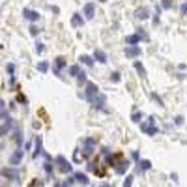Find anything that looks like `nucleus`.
Instances as JSON below:
<instances>
[{
	"label": "nucleus",
	"mask_w": 187,
	"mask_h": 187,
	"mask_svg": "<svg viewBox=\"0 0 187 187\" xmlns=\"http://www.w3.org/2000/svg\"><path fill=\"white\" fill-rule=\"evenodd\" d=\"M101 187H110V185H101Z\"/></svg>",
	"instance_id": "nucleus-26"
},
{
	"label": "nucleus",
	"mask_w": 187,
	"mask_h": 187,
	"mask_svg": "<svg viewBox=\"0 0 187 187\" xmlns=\"http://www.w3.org/2000/svg\"><path fill=\"white\" fill-rule=\"evenodd\" d=\"M79 82H86V73H84V71L79 73Z\"/></svg>",
	"instance_id": "nucleus-21"
},
{
	"label": "nucleus",
	"mask_w": 187,
	"mask_h": 187,
	"mask_svg": "<svg viewBox=\"0 0 187 187\" xmlns=\"http://www.w3.org/2000/svg\"><path fill=\"white\" fill-rule=\"evenodd\" d=\"M140 54H142V49L138 45H127L126 47V56L135 58V56H140Z\"/></svg>",
	"instance_id": "nucleus-3"
},
{
	"label": "nucleus",
	"mask_w": 187,
	"mask_h": 187,
	"mask_svg": "<svg viewBox=\"0 0 187 187\" xmlns=\"http://www.w3.org/2000/svg\"><path fill=\"white\" fill-rule=\"evenodd\" d=\"M84 15H86V19H94V15H95V6L94 4L84 6Z\"/></svg>",
	"instance_id": "nucleus-7"
},
{
	"label": "nucleus",
	"mask_w": 187,
	"mask_h": 187,
	"mask_svg": "<svg viewBox=\"0 0 187 187\" xmlns=\"http://www.w3.org/2000/svg\"><path fill=\"white\" fill-rule=\"evenodd\" d=\"M148 15H150V10H148V8L137 10V17H138V19H148Z\"/></svg>",
	"instance_id": "nucleus-9"
},
{
	"label": "nucleus",
	"mask_w": 187,
	"mask_h": 187,
	"mask_svg": "<svg viewBox=\"0 0 187 187\" xmlns=\"http://www.w3.org/2000/svg\"><path fill=\"white\" fill-rule=\"evenodd\" d=\"M142 38H146L142 32H138V34H133V36H127V45H137L138 41H140Z\"/></svg>",
	"instance_id": "nucleus-5"
},
{
	"label": "nucleus",
	"mask_w": 187,
	"mask_h": 187,
	"mask_svg": "<svg viewBox=\"0 0 187 187\" xmlns=\"http://www.w3.org/2000/svg\"><path fill=\"white\" fill-rule=\"evenodd\" d=\"M135 69H137V71H138V75H140V77L144 79V77H146V69H144L142 67V64H140V62H135Z\"/></svg>",
	"instance_id": "nucleus-11"
},
{
	"label": "nucleus",
	"mask_w": 187,
	"mask_h": 187,
	"mask_svg": "<svg viewBox=\"0 0 187 187\" xmlns=\"http://www.w3.org/2000/svg\"><path fill=\"white\" fill-rule=\"evenodd\" d=\"M172 2H174V0H163V4H161V8H165V10H169L170 6H172Z\"/></svg>",
	"instance_id": "nucleus-17"
},
{
	"label": "nucleus",
	"mask_w": 187,
	"mask_h": 187,
	"mask_svg": "<svg viewBox=\"0 0 187 187\" xmlns=\"http://www.w3.org/2000/svg\"><path fill=\"white\" fill-rule=\"evenodd\" d=\"M140 112H133V122H140Z\"/></svg>",
	"instance_id": "nucleus-23"
},
{
	"label": "nucleus",
	"mask_w": 187,
	"mask_h": 187,
	"mask_svg": "<svg viewBox=\"0 0 187 187\" xmlns=\"http://www.w3.org/2000/svg\"><path fill=\"white\" fill-rule=\"evenodd\" d=\"M150 167H152L150 161H140V163H138V169H140V170H148Z\"/></svg>",
	"instance_id": "nucleus-13"
},
{
	"label": "nucleus",
	"mask_w": 187,
	"mask_h": 187,
	"mask_svg": "<svg viewBox=\"0 0 187 187\" xmlns=\"http://www.w3.org/2000/svg\"><path fill=\"white\" fill-rule=\"evenodd\" d=\"M120 73H112V75H110V81H112V82H120Z\"/></svg>",
	"instance_id": "nucleus-18"
},
{
	"label": "nucleus",
	"mask_w": 187,
	"mask_h": 187,
	"mask_svg": "<svg viewBox=\"0 0 187 187\" xmlns=\"http://www.w3.org/2000/svg\"><path fill=\"white\" fill-rule=\"evenodd\" d=\"M99 2H107V0H99Z\"/></svg>",
	"instance_id": "nucleus-27"
},
{
	"label": "nucleus",
	"mask_w": 187,
	"mask_h": 187,
	"mask_svg": "<svg viewBox=\"0 0 187 187\" xmlns=\"http://www.w3.org/2000/svg\"><path fill=\"white\" fill-rule=\"evenodd\" d=\"M56 161H58V165H60V170H62V172H69V170H71V165H69L62 155L56 159Z\"/></svg>",
	"instance_id": "nucleus-6"
},
{
	"label": "nucleus",
	"mask_w": 187,
	"mask_h": 187,
	"mask_svg": "<svg viewBox=\"0 0 187 187\" xmlns=\"http://www.w3.org/2000/svg\"><path fill=\"white\" fill-rule=\"evenodd\" d=\"M81 60H82V62H84V64H86V66H94V60H92V58H90V56H88V54H84V56H81Z\"/></svg>",
	"instance_id": "nucleus-14"
},
{
	"label": "nucleus",
	"mask_w": 187,
	"mask_h": 187,
	"mask_svg": "<svg viewBox=\"0 0 187 187\" xmlns=\"http://www.w3.org/2000/svg\"><path fill=\"white\" fill-rule=\"evenodd\" d=\"M71 24H73V26H81V24H82V17L79 15V13H75V15H73Z\"/></svg>",
	"instance_id": "nucleus-12"
},
{
	"label": "nucleus",
	"mask_w": 187,
	"mask_h": 187,
	"mask_svg": "<svg viewBox=\"0 0 187 187\" xmlns=\"http://www.w3.org/2000/svg\"><path fill=\"white\" fill-rule=\"evenodd\" d=\"M75 180H77L79 183H82V185H88V178H86V174H82V172H77V174H75Z\"/></svg>",
	"instance_id": "nucleus-10"
},
{
	"label": "nucleus",
	"mask_w": 187,
	"mask_h": 187,
	"mask_svg": "<svg viewBox=\"0 0 187 187\" xmlns=\"http://www.w3.org/2000/svg\"><path fill=\"white\" fill-rule=\"evenodd\" d=\"M69 73H71V75H79L81 73V67L79 66H71V67H69Z\"/></svg>",
	"instance_id": "nucleus-15"
},
{
	"label": "nucleus",
	"mask_w": 187,
	"mask_h": 187,
	"mask_svg": "<svg viewBox=\"0 0 187 187\" xmlns=\"http://www.w3.org/2000/svg\"><path fill=\"white\" fill-rule=\"evenodd\" d=\"M131 183H133V176H127V180L123 182V187H131Z\"/></svg>",
	"instance_id": "nucleus-19"
},
{
	"label": "nucleus",
	"mask_w": 187,
	"mask_h": 187,
	"mask_svg": "<svg viewBox=\"0 0 187 187\" xmlns=\"http://www.w3.org/2000/svg\"><path fill=\"white\" fill-rule=\"evenodd\" d=\"M180 11H182V15H185V13H187V2H183V4H182V8H180Z\"/></svg>",
	"instance_id": "nucleus-24"
},
{
	"label": "nucleus",
	"mask_w": 187,
	"mask_h": 187,
	"mask_svg": "<svg viewBox=\"0 0 187 187\" xmlns=\"http://www.w3.org/2000/svg\"><path fill=\"white\" fill-rule=\"evenodd\" d=\"M19 159H21V152H17V154H15V155H13V159H11V163H13V165H15V163L19 161Z\"/></svg>",
	"instance_id": "nucleus-22"
},
{
	"label": "nucleus",
	"mask_w": 187,
	"mask_h": 187,
	"mask_svg": "<svg viewBox=\"0 0 187 187\" xmlns=\"http://www.w3.org/2000/svg\"><path fill=\"white\" fill-rule=\"evenodd\" d=\"M94 148H95V140H94V138H84V157L92 155Z\"/></svg>",
	"instance_id": "nucleus-4"
},
{
	"label": "nucleus",
	"mask_w": 187,
	"mask_h": 187,
	"mask_svg": "<svg viewBox=\"0 0 187 187\" xmlns=\"http://www.w3.org/2000/svg\"><path fill=\"white\" fill-rule=\"evenodd\" d=\"M56 66H58V67H64V66H66V60L62 58V56H60V58H56Z\"/></svg>",
	"instance_id": "nucleus-20"
},
{
	"label": "nucleus",
	"mask_w": 187,
	"mask_h": 187,
	"mask_svg": "<svg viewBox=\"0 0 187 187\" xmlns=\"http://www.w3.org/2000/svg\"><path fill=\"white\" fill-rule=\"evenodd\" d=\"M84 95H86V99L88 101H95L98 99V95H99V88L98 84H94V82H86V90H84Z\"/></svg>",
	"instance_id": "nucleus-1"
},
{
	"label": "nucleus",
	"mask_w": 187,
	"mask_h": 187,
	"mask_svg": "<svg viewBox=\"0 0 187 187\" xmlns=\"http://www.w3.org/2000/svg\"><path fill=\"white\" fill-rule=\"evenodd\" d=\"M142 131H146L148 135H155V133H157L155 120H154V118H148V122H144V123H142Z\"/></svg>",
	"instance_id": "nucleus-2"
},
{
	"label": "nucleus",
	"mask_w": 187,
	"mask_h": 187,
	"mask_svg": "<svg viewBox=\"0 0 187 187\" xmlns=\"http://www.w3.org/2000/svg\"><path fill=\"white\" fill-rule=\"evenodd\" d=\"M56 187H62V185H56Z\"/></svg>",
	"instance_id": "nucleus-28"
},
{
	"label": "nucleus",
	"mask_w": 187,
	"mask_h": 187,
	"mask_svg": "<svg viewBox=\"0 0 187 187\" xmlns=\"http://www.w3.org/2000/svg\"><path fill=\"white\" fill-rule=\"evenodd\" d=\"M94 58L98 60V62H101V64H105V62H107V54L103 52L101 49H95V52H94Z\"/></svg>",
	"instance_id": "nucleus-8"
},
{
	"label": "nucleus",
	"mask_w": 187,
	"mask_h": 187,
	"mask_svg": "<svg viewBox=\"0 0 187 187\" xmlns=\"http://www.w3.org/2000/svg\"><path fill=\"white\" fill-rule=\"evenodd\" d=\"M24 15L28 17V19H38V13H34V11H30V10H26V11H24Z\"/></svg>",
	"instance_id": "nucleus-16"
},
{
	"label": "nucleus",
	"mask_w": 187,
	"mask_h": 187,
	"mask_svg": "<svg viewBox=\"0 0 187 187\" xmlns=\"http://www.w3.org/2000/svg\"><path fill=\"white\" fill-rule=\"evenodd\" d=\"M39 71H47V62H41L39 64Z\"/></svg>",
	"instance_id": "nucleus-25"
}]
</instances>
